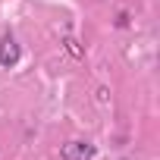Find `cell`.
Listing matches in <instances>:
<instances>
[{"label":"cell","instance_id":"cell-1","mask_svg":"<svg viewBox=\"0 0 160 160\" xmlns=\"http://www.w3.org/2000/svg\"><path fill=\"white\" fill-rule=\"evenodd\" d=\"M60 154H63V160H94L98 157V148L91 141H78L75 138V141H66Z\"/></svg>","mask_w":160,"mask_h":160},{"label":"cell","instance_id":"cell-2","mask_svg":"<svg viewBox=\"0 0 160 160\" xmlns=\"http://www.w3.org/2000/svg\"><path fill=\"white\" fill-rule=\"evenodd\" d=\"M19 57H22L19 41H16L13 35H3V38H0V66H3V69H13V66L19 63Z\"/></svg>","mask_w":160,"mask_h":160}]
</instances>
